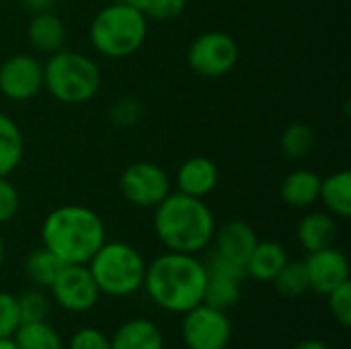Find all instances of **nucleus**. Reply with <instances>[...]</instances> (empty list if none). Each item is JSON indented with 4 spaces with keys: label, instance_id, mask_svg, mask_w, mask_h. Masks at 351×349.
Segmentation results:
<instances>
[{
    "label": "nucleus",
    "instance_id": "obj_1",
    "mask_svg": "<svg viewBox=\"0 0 351 349\" xmlns=\"http://www.w3.org/2000/svg\"><path fill=\"white\" fill-rule=\"evenodd\" d=\"M206 280V265L197 255L167 251L146 263L142 288L158 309L185 315L204 302Z\"/></svg>",
    "mask_w": 351,
    "mask_h": 349
},
{
    "label": "nucleus",
    "instance_id": "obj_2",
    "mask_svg": "<svg viewBox=\"0 0 351 349\" xmlns=\"http://www.w3.org/2000/svg\"><path fill=\"white\" fill-rule=\"evenodd\" d=\"M41 241L64 265H86L107 241L105 222L86 206L66 204L45 216Z\"/></svg>",
    "mask_w": 351,
    "mask_h": 349
},
{
    "label": "nucleus",
    "instance_id": "obj_3",
    "mask_svg": "<svg viewBox=\"0 0 351 349\" xmlns=\"http://www.w3.org/2000/svg\"><path fill=\"white\" fill-rule=\"evenodd\" d=\"M154 232L167 251L197 255L212 245L216 218L210 206L181 191H171L154 208Z\"/></svg>",
    "mask_w": 351,
    "mask_h": 349
},
{
    "label": "nucleus",
    "instance_id": "obj_4",
    "mask_svg": "<svg viewBox=\"0 0 351 349\" xmlns=\"http://www.w3.org/2000/svg\"><path fill=\"white\" fill-rule=\"evenodd\" d=\"M97 62L74 49H58L43 64V88L64 105H82L95 99L101 88Z\"/></svg>",
    "mask_w": 351,
    "mask_h": 349
},
{
    "label": "nucleus",
    "instance_id": "obj_5",
    "mask_svg": "<svg viewBox=\"0 0 351 349\" xmlns=\"http://www.w3.org/2000/svg\"><path fill=\"white\" fill-rule=\"evenodd\" d=\"M148 19L142 10L130 4L111 2L103 6L90 27L88 37L93 47L111 60H121L134 56L146 41Z\"/></svg>",
    "mask_w": 351,
    "mask_h": 349
},
{
    "label": "nucleus",
    "instance_id": "obj_6",
    "mask_svg": "<svg viewBox=\"0 0 351 349\" xmlns=\"http://www.w3.org/2000/svg\"><path fill=\"white\" fill-rule=\"evenodd\" d=\"M101 294L111 298H125L142 290L146 261L142 253L121 241L103 243L86 263Z\"/></svg>",
    "mask_w": 351,
    "mask_h": 349
},
{
    "label": "nucleus",
    "instance_id": "obj_7",
    "mask_svg": "<svg viewBox=\"0 0 351 349\" xmlns=\"http://www.w3.org/2000/svg\"><path fill=\"white\" fill-rule=\"evenodd\" d=\"M239 43L224 31H206L197 35L187 51V62L199 76L220 78L239 62Z\"/></svg>",
    "mask_w": 351,
    "mask_h": 349
},
{
    "label": "nucleus",
    "instance_id": "obj_8",
    "mask_svg": "<svg viewBox=\"0 0 351 349\" xmlns=\"http://www.w3.org/2000/svg\"><path fill=\"white\" fill-rule=\"evenodd\" d=\"M181 339L187 349H226L232 339V323L226 311L202 302L183 315Z\"/></svg>",
    "mask_w": 351,
    "mask_h": 349
},
{
    "label": "nucleus",
    "instance_id": "obj_9",
    "mask_svg": "<svg viewBox=\"0 0 351 349\" xmlns=\"http://www.w3.org/2000/svg\"><path fill=\"white\" fill-rule=\"evenodd\" d=\"M119 191L128 204L154 210L171 193V179L162 167L148 160H138L121 173Z\"/></svg>",
    "mask_w": 351,
    "mask_h": 349
},
{
    "label": "nucleus",
    "instance_id": "obj_10",
    "mask_svg": "<svg viewBox=\"0 0 351 349\" xmlns=\"http://www.w3.org/2000/svg\"><path fill=\"white\" fill-rule=\"evenodd\" d=\"M51 292V300L66 313H88L99 302V288L93 280V274L86 265H64L47 288Z\"/></svg>",
    "mask_w": 351,
    "mask_h": 349
},
{
    "label": "nucleus",
    "instance_id": "obj_11",
    "mask_svg": "<svg viewBox=\"0 0 351 349\" xmlns=\"http://www.w3.org/2000/svg\"><path fill=\"white\" fill-rule=\"evenodd\" d=\"M43 91V64L31 53H14L0 64V93L8 101H31Z\"/></svg>",
    "mask_w": 351,
    "mask_h": 349
},
{
    "label": "nucleus",
    "instance_id": "obj_12",
    "mask_svg": "<svg viewBox=\"0 0 351 349\" xmlns=\"http://www.w3.org/2000/svg\"><path fill=\"white\" fill-rule=\"evenodd\" d=\"M304 267L308 276V290L321 296H327L331 290L350 280V261L346 253L337 247L308 253V257L304 259Z\"/></svg>",
    "mask_w": 351,
    "mask_h": 349
},
{
    "label": "nucleus",
    "instance_id": "obj_13",
    "mask_svg": "<svg viewBox=\"0 0 351 349\" xmlns=\"http://www.w3.org/2000/svg\"><path fill=\"white\" fill-rule=\"evenodd\" d=\"M257 241H259L257 232L245 220H228L220 228L216 226V232L212 239L214 251L218 255H222L224 259L234 261L243 267H245L249 255L253 253Z\"/></svg>",
    "mask_w": 351,
    "mask_h": 349
},
{
    "label": "nucleus",
    "instance_id": "obj_14",
    "mask_svg": "<svg viewBox=\"0 0 351 349\" xmlns=\"http://www.w3.org/2000/svg\"><path fill=\"white\" fill-rule=\"evenodd\" d=\"M177 191L191 197H208L220 183V171L208 156H191L177 169Z\"/></svg>",
    "mask_w": 351,
    "mask_h": 349
},
{
    "label": "nucleus",
    "instance_id": "obj_15",
    "mask_svg": "<svg viewBox=\"0 0 351 349\" xmlns=\"http://www.w3.org/2000/svg\"><path fill=\"white\" fill-rule=\"evenodd\" d=\"M339 237V224L337 218L331 216L329 212H308L306 216L300 218L296 226V239L306 249L308 253L323 251L329 247H335Z\"/></svg>",
    "mask_w": 351,
    "mask_h": 349
},
{
    "label": "nucleus",
    "instance_id": "obj_16",
    "mask_svg": "<svg viewBox=\"0 0 351 349\" xmlns=\"http://www.w3.org/2000/svg\"><path fill=\"white\" fill-rule=\"evenodd\" d=\"M321 175L311 169H296L288 173L280 185V195L284 204H288L294 210H306L313 208L319 202L321 193Z\"/></svg>",
    "mask_w": 351,
    "mask_h": 349
},
{
    "label": "nucleus",
    "instance_id": "obj_17",
    "mask_svg": "<svg viewBox=\"0 0 351 349\" xmlns=\"http://www.w3.org/2000/svg\"><path fill=\"white\" fill-rule=\"evenodd\" d=\"M27 39L35 51L49 56V53L64 47L66 25L53 10L35 12L29 21V27H27Z\"/></svg>",
    "mask_w": 351,
    "mask_h": 349
},
{
    "label": "nucleus",
    "instance_id": "obj_18",
    "mask_svg": "<svg viewBox=\"0 0 351 349\" xmlns=\"http://www.w3.org/2000/svg\"><path fill=\"white\" fill-rule=\"evenodd\" d=\"M109 339L111 349H165L162 331L144 317L121 323Z\"/></svg>",
    "mask_w": 351,
    "mask_h": 349
},
{
    "label": "nucleus",
    "instance_id": "obj_19",
    "mask_svg": "<svg viewBox=\"0 0 351 349\" xmlns=\"http://www.w3.org/2000/svg\"><path fill=\"white\" fill-rule=\"evenodd\" d=\"M288 253L278 241H257L253 253L245 263L247 278L257 282H274L282 267L288 263Z\"/></svg>",
    "mask_w": 351,
    "mask_h": 349
},
{
    "label": "nucleus",
    "instance_id": "obj_20",
    "mask_svg": "<svg viewBox=\"0 0 351 349\" xmlns=\"http://www.w3.org/2000/svg\"><path fill=\"white\" fill-rule=\"evenodd\" d=\"M319 200L335 218L348 220L351 216V173L337 171L325 179H321V193Z\"/></svg>",
    "mask_w": 351,
    "mask_h": 349
},
{
    "label": "nucleus",
    "instance_id": "obj_21",
    "mask_svg": "<svg viewBox=\"0 0 351 349\" xmlns=\"http://www.w3.org/2000/svg\"><path fill=\"white\" fill-rule=\"evenodd\" d=\"M25 138L16 121L0 111V177H8L23 160Z\"/></svg>",
    "mask_w": 351,
    "mask_h": 349
},
{
    "label": "nucleus",
    "instance_id": "obj_22",
    "mask_svg": "<svg viewBox=\"0 0 351 349\" xmlns=\"http://www.w3.org/2000/svg\"><path fill=\"white\" fill-rule=\"evenodd\" d=\"M10 339L16 349H64L62 335L47 321L21 323Z\"/></svg>",
    "mask_w": 351,
    "mask_h": 349
},
{
    "label": "nucleus",
    "instance_id": "obj_23",
    "mask_svg": "<svg viewBox=\"0 0 351 349\" xmlns=\"http://www.w3.org/2000/svg\"><path fill=\"white\" fill-rule=\"evenodd\" d=\"M62 267H64V263L45 247L31 251L25 259V274H27L29 282L41 290H45L53 284V280L58 278Z\"/></svg>",
    "mask_w": 351,
    "mask_h": 349
},
{
    "label": "nucleus",
    "instance_id": "obj_24",
    "mask_svg": "<svg viewBox=\"0 0 351 349\" xmlns=\"http://www.w3.org/2000/svg\"><path fill=\"white\" fill-rule=\"evenodd\" d=\"M313 146H315V130L302 121L290 123L280 136V150L290 160L308 156Z\"/></svg>",
    "mask_w": 351,
    "mask_h": 349
},
{
    "label": "nucleus",
    "instance_id": "obj_25",
    "mask_svg": "<svg viewBox=\"0 0 351 349\" xmlns=\"http://www.w3.org/2000/svg\"><path fill=\"white\" fill-rule=\"evenodd\" d=\"M274 286L280 296L284 298H298L308 292V276L304 261H290L282 267V272L276 276Z\"/></svg>",
    "mask_w": 351,
    "mask_h": 349
},
{
    "label": "nucleus",
    "instance_id": "obj_26",
    "mask_svg": "<svg viewBox=\"0 0 351 349\" xmlns=\"http://www.w3.org/2000/svg\"><path fill=\"white\" fill-rule=\"evenodd\" d=\"M21 323H35V321H47L51 313V298L41 288L25 290L16 296Z\"/></svg>",
    "mask_w": 351,
    "mask_h": 349
},
{
    "label": "nucleus",
    "instance_id": "obj_27",
    "mask_svg": "<svg viewBox=\"0 0 351 349\" xmlns=\"http://www.w3.org/2000/svg\"><path fill=\"white\" fill-rule=\"evenodd\" d=\"M142 105L132 99V97H123V99H117L111 109H109V121L115 125V128H132L136 125L140 119H142Z\"/></svg>",
    "mask_w": 351,
    "mask_h": 349
},
{
    "label": "nucleus",
    "instance_id": "obj_28",
    "mask_svg": "<svg viewBox=\"0 0 351 349\" xmlns=\"http://www.w3.org/2000/svg\"><path fill=\"white\" fill-rule=\"evenodd\" d=\"M187 8V0H142L140 10L146 19L154 21H175Z\"/></svg>",
    "mask_w": 351,
    "mask_h": 349
},
{
    "label": "nucleus",
    "instance_id": "obj_29",
    "mask_svg": "<svg viewBox=\"0 0 351 349\" xmlns=\"http://www.w3.org/2000/svg\"><path fill=\"white\" fill-rule=\"evenodd\" d=\"M327 304L329 311L333 315V319L341 325V327H350L351 325V282H343L341 286H337L335 290H331L327 294Z\"/></svg>",
    "mask_w": 351,
    "mask_h": 349
},
{
    "label": "nucleus",
    "instance_id": "obj_30",
    "mask_svg": "<svg viewBox=\"0 0 351 349\" xmlns=\"http://www.w3.org/2000/svg\"><path fill=\"white\" fill-rule=\"evenodd\" d=\"M21 325V313L16 304V296L8 292H0V339H8Z\"/></svg>",
    "mask_w": 351,
    "mask_h": 349
},
{
    "label": "nucleus",
    "instance_id": "obj_31",
    "mask_svg": "<svg viewBox=\"0 0 351 349\" xmlns=\"http://www.w3.org/2000/svg\"><path fill=\"white\" fill-rule=\"evenodd\" d=\"M68 349H111V339L95 327H82L70 337Z\"/></svg>",
    "mask_w": 351,
    "mask_h": 349
},
{
    "label": "nucleus",
    "instance_id": "obj_32",
    "mask_svg": "<svg viewBox=\"0 0 351 349\" xmlns=\"http://www.w3.org/2000/svg\"><path fill=\"white\" fill-rule=\"evenodd\" d=\"M21 208L19 189L8 181V177H0V224L10 222Z\"/></svg>",
    "mask_w": 351,
    "mask_h": 349
},
{
    "label": "nucleus",
    "instance_id": "obj_33",
    "mask_svg": "<svg viewBox=\"0 0 351 349\" xmlns=\"http://www.w3.org/2000/svg\"><path fill=\"white\" fill-rule=\"evenodd\" d=\"M19 4L23 8H27L29 12H47V10H53L56 6V0H19Z\"/></svg>",
    "mask_w": 351,
    "mask_h": 349
},
{
    "label": "nucleus",
    "instance_id": "obj_34",
    "mask_svg": "<svg viewBox=\"0 0 351 349\" xmlns=\"http://www.w3.org/2000/svg\"><path fill=\"white\" fill-rule=\"evenodd\" d=\"M292 349H329V346L321 339H304V341L296 344Z\"/></svg>",
    "mask_w": 351,
    "mask_h": 349
},
{
    "label": "nucleus",
    "instance_id": "obj_35",
    "mask_svg": "<svg viewBox=\"0 0 351 349\" xmlns=\"http://www.w3.org/2000/svg\"><path fill=\"white\" fill-rule=\"evenodd\" d=\"M4 259H6V245H4V239L0 237V267L4 265Z\"/></svg>",
    "mask_w": 351,
    "mask_h": 349
},
{
    "label": "nucleus",
    "instance_id": "obj_36",
    "mask_svg": "<svg viewBox=\"0 0 351 349\" xmlns=\"http://www.w3.org/2000/svg\"><path fill=\"white\" fill-rule=\"evenodd\" d=\"M0 349H16L14 341L8 337V339H0Z\"/></svg>",
    "mask_w": 351,
    "mask_h": 349
},
{
    "label": "nucleus",
    "instance_id": "obj_37",
    "mask_svg": "<svg viewBox=\"0 0 351 349\" xmlns=\"http://www.w3.org/2000/svg\"><path fill=\"white\" fill-rule=\"evenodd\" d=\"M111 2H119V4H130V6H136L140 10V4L142 0H111Z\"/></svg>",
    "mask_w": 351,
    "mask_h": 349
},
{
    "label": "nucleus",
    "instance_id": "obj_38",
    "mask_svg": "<svg viewBox=\"0 0 351 349\" xmlns=\"http://www.w3.org/2000/svg\"><path fill=\"white\" fill-rule=\"evenodd\" d=\"M0 2H2V0H0Z\"/></svg>",
    "mask_w": 351,
    "mask_h": 349
}]
</instances>
